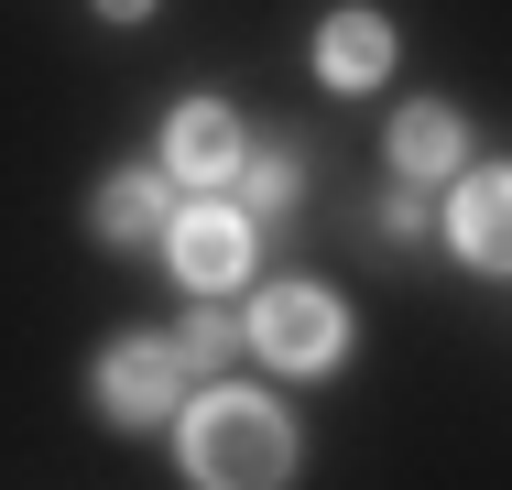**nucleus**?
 <instances>
[{
	"label": "nucleus",
	"mask_w": 512,
	"mask_h": 490,
	"mask_svg": "<svg viewBox=\"0 0 512 490\" xmlns=\"http://www.w3.org/2000/svg\"><path fill=\"white\" fill-rule=\"evenodd\" d=\"M175 382H186V360H175V338H120L99 371V403L120 414V425H153L164 403H175Z\"/></svg>",
	"instance_id": "nucleus-3"
},
{
	"label": "nucleus",
	"mask_w": 512,
	"mask_h": 490,
	"mask_svg": "<svg viewBox=\"0 0 512 490\" xmlns=\"http://www.w3.org/2000/svg\"><path fill=\"white\" fill-rule=\"evenodd\" d=\"M164 175H175V186H218V175H240V120H229V109H175V131H164Z\"/></svg>",
	"instance_id": "nucleus-5"
},
{
	"label": "nucleus",
	"mask_w": 512,
	"mask_h": 490,
	"mask_svg": "<svg viewBox=\"0 0 512 490\" xmlns=\"http://www.w3.org/2000/svg\"><path fill=\"white\" fill-rule=\"evenodd\" d=\"M316 66H327L338 88H371V77L393 66V33H382V11H338V22L316 33Z\"/></svg>",
	"instance_id": "nucleus-7"
},
{
	"label": "nucleus",
	"mask_w": 512,
	"mask_h": 490,
	"mask_svg": "<svg viewBox=\"0 0 512 490\" xmlns=\"http://www.w3.org/2000/svg\"><path fill=\"white\" fill-rule=\"evenodd\" d=\"M99 11H109V22H142V11H153V0H99Z\"/></svg>",
	"instance_id": "nucleus-11"
},
{
	"label": "nucleus",
	"mask_w": 512,
	"mask_h": 490,
	"mask_svg": "<svg viewBox=\"0 0 512 490\" xmlns=\"http://www.w3.org/2000/svg\"><path fill=\"white\" fill-rule=\"evenodd\" d=\"M447 229H458V251L480 273H512V175H469L458 207H447Z\"/></svg>",
	"instance_id": "nucleus-6"
},
{
	"label": "nucleus",
	"mask_w": 512,
	"mask_h": 490,
	"mask_svg": "<svg viewBox=\"0 0 512 490\" xmlns=\"http://www.w3.org/2000/svg\"><path fill=\"white\" fill-rule=\"evenodd\" d=\"M186 469H197V490H273L295 469V425H284L262 392H197V414H186Z\"/></svg>",
	"instance_id": "nucleus-1"
},
{
	"label": "nucleus",
	"mask_w": 512,
	"mask_h": 490,
	"mask_svg": "<svg viewBox=\"0 0 512 490\" xmlns=\"http://www.w3.org/2000/svg\"><path fill=\"white\" fill-rule=\"evenodd\" d=\"M164 262H175L197 294H229V284H240V262H251V229H240L229 207H186V218L164 229Z\"/></svg>",
	"instance_id": "nucleus-4"
},
{
	"label": "nucleus",
	"mask_w": 512,
	"mask_h": 490,
	"mask_svg": "<svg viewBox=\"0 0 512 490\" xmlns=\"http://www.w3.org/2000/svg\"><path fill=\"white\" fill-rule=\"evenodd\" d=\"M251 349L284 360V371H327V360L349 349V327H338V305H327L316 284H284V294L251 305Z\"/></svg>",
	"instance_id": "nucleus-2"
},
{
	"label": "nucleus",
	"mask_w": 512,
	"mask_h": 490,
	"mask_svg": "<svg viewBox=\"0 0 512 490\" xmlns=\"http://www.w3.org/2000/svg\"><path fill=\"white\" fill-rule=\"evenodd\" d=\"M175 360H186V382H207V371L229 360V316H197V327L175 338Z\"/></svg>",
	"instance_id": "nucleus-10"
},
{
	"label": "nucleus",
	"mask_w": 512,
	"mask_h": 490,
	"mask_svg": "<svg viewBox=\"0 0 512 490\" xmlns=\"http://www.w3.org/2000/svg\"><path fill=\"white\" fill-rule=\"evenodd\" d=\"M99 229L109 240H153V229H164V186H153V175H109L99 186Z\"/></svg>",
	"instance_id": "nucleus-9"
},
{
	"label": "nucleus",
	"mask_w": 512,
	"mask_h": 490,
	"mask_svg": "<svg viewBox=\"0 0 512 490\" xmlns=\"http://www.w3.org/2000/svg\"><path fill=\"white\" fill-rule=\"evenodd\" d=\"M393 164H404L414 186H436V175L458 164V120H447V109H404V120H393Z\"/></svg>",
	"instance_id": "nucleus-8"
}]
</instances>
